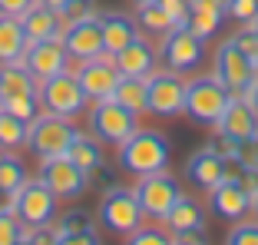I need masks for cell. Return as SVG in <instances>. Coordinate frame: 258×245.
<instances>
[{
  "mask_svg": "<svg viewBox=\"0 0 258 245\" xmlns=\"http://www.w3.org/2000/svg\"><path fill=\"white\" fill-rule=\"evenodd\" d=\"M119 149V169H126L129 176H152V172H166L169 159H172V143L166 133L159 130H143L139 126L133 136L126 139Z\"/></svg>",
  "mask_w": 258,
  "mask_h": 245,
  "instance_id": "obj_1",
  "label": "cell"
},
{
  "mask_svg": "<svg viewBox=\"0 0 258 245\" xmlns=\"http://www.w3.org/2000/svg\"><path fill=\"white\" fill-rule=\"evenodd\" d=\"M76 133L80 130H76V122L70 119V116L40 109V113L30 119V126H27V149H30L37 159L67 156V149H70V143H73Z\"/></svg>",
  "mask_w": 258,
  "mask_h": 245,
  "instance_id": "obj_2",
  "label": "cell"
},
{
  "mask_svg": "<svg viewBox=\"0 0 258 245\" xmlns=\"http://www.w3.org/2000/svg\"><path fill=\"white\" fill-rule=\"evenodd\" d=\"M86 130L103 146H122L139 130V116L133 109H126L122 103H116L113 96L109 100H93L90 116H86Z\"/></svg>",
  "mask_w": 258,
  "mask_h": 245,
  "instance_id": "obj_3",
  "label": "cell"
},
{
  "mask_svg": "<svg viewBox=\"0 0 258 245\" xmlns=\"http://www.w3.org/2000/svg\"><path fill=\"white\" fill-rule=\"evenodd\" d=\"M228 100H232V93L225 90V83H222L219 77H192L185 80V109L182 113L189 116L192 122H199V126H215L222 116V109L228 106Z\"/></svg>",
  "mask_w": 258,
  "mask_h": 245,
  "instance_id": "obj_4",
  "label": "cell"
},
{
  "mask_svg": "<svg viewBox=\"0 0 258 245\" xmlns=\"http://www.w3.org/2000/svg\"><path fill=\"white\" fill-rule=\"evenodd\" d=\"M10 209H14V215L23 225L37 229V225H53L56 212H60V199H56L53 192H50V186L37 176V179H27V182L10 196Z\"/></svg>",
  "mask_w": 258,
  "mask_h": 245,
  "instance_id": "obj_5",
  "label": "cell"
},
{
  "mask_svg": "<svg viewBox=\"0 0 258 245\" xmlns=\"http://www.w3.org/2000/svg\"><path fill=\"white\" fill-rule=\"evenodd\" d=\"M143 206H139L136 192L126 186H109L99 199V222L116 235H133L143 225Z\"/></svg>",
  "mask_w": 258,
  "mask_h": 245,
  "instance_id": "obj_6",
  "label": "cell"
},
{
  "mask_svg": "<svg viewBox=\"0 0 258 245\" xmlns=\"http://www.w3.org/2000/svg\"><path fill=\"white\" fill-rule=\"evenodd\" d=\"M37 100H40V109L46 113H60V116H80L86 109V93L83 86L76 83V73H56V77H46L40 80L37 86Z\"/></svg>",
  "mask_w": 258,
  "mask_h": 245,
  "instance_id": "obj_7",
  "label": "cell"
},
{
  "mask_svg": "<svg viewBox=\"0 0 258 245\" xmlns=\"http://www.w3.org/2000/svg\"><path fill=\"white\" fill-rule=\"evenodd\" d=\"M149 100H146V109L159 119H172L185 109V77L175 73V70H152L149 77Z\"/></svg>",
  "mask_w": 258,
  "mask_h": 245,
  "instance_id": "obj_8",
  "label": "cell"
},
{
  "mask_svg": "<svg viewBox=\"0 0 258 245\" xmlns=\"http://www.w3.org/2000/svg\"><path fill=\"white\" fill-rule=\"evenodd\" d=\"M159 56L166 63V70H175V73H196L205 63V40L196 37L189 27H172V30L162 37Z\"/></svg>",
  "mask_w": 258,
  "mask_h": 245,
  "instance_id": "obj_9",
  "label": "cell"
},
{
  "mask_svg": "<svg viewBox=\"0 0 258 245\" xmlns=\"http://www.w3.org/2000/svg\"><path fill=\"white\" fill-rule=\"evenodd\" d=\"M133 192H136L139 206H143V215L146 219H156V222H166L169 209L175 206V199H179V182H175L169 172H152V176H139L136 186H133Z\"/></svg>",
  "mask_w": 258,
  "mask_h": 245,
  "instance_id": "obj_10",
  "label": "cell"
},
{
  "mask_svg": "<svg viewBox=\"0 0 258 245\" xmlns=\"http://www.w3.org/2000/svg\"><path fill=\"white\" fill-rule=\"evenodd\" d=\"M40 179L50 186L56 199H80L90 189V176L76 166L70 156H53V159H40Z\"/></svg>",
  "mask_w": 258,
  "mask_h": 245,
  "instance_id": "obj_11",
  "label": "cell"
},
{
  "mask_svg": "<svg viewBox=\"0 0 258 245\" xmlns=\"http://www.w3.org/2000/svg\"><path fill=\"white\" fill-rule=\"evenodd\" d=\"M212 73L225 83L228 93H245L251 86V80L258 77V73H255V60L245 56L242 50L232 43V37L215 50V70H212Z\"/></svg>",
  "mask_w": 258,
  "mask_h": 245,
  "instance_id": "obj_12",
  "label": "cell"
},
{
  "mask_svg": "<svg viewBox=\"0 0 258 245\" xmlns=\"http://www.w3.org/2000/svg\"><path fill=\"white\" fill-rule=\"evenodd\" d=\"M76 73V83L83 86L86 100H109L116 90V83H119V70H116L113 56L109 53H99L93 56V60H83L80 67L73 70Z\"/></svg>",
  "mask_w": 258,
  "mask_h": 245,
  "instance_id": "obj_13",
  "label": "cell"
},
{
  "mask_svg": "<svg viewBox=\"0 0 258 245\" xmlns=\"http://www.w3.org/2000/svg\"><path fill=\"white\" fill-rule=\"evenodd\" d=\"M185 176H189V182L196 186L199 192L209 196V192H215L228 179V159L219 156L212 146H202V149H196V153L189 156V162H185Z\"/></svg>",
  "mask_w": 258,
  "mask_h": 245,
  "instance_id": "obj_14",
  "label": "cell"
},
{
  "mask_svg": "<svg viewBox=\"0 0 258 245\" xmlns=\"http://www.w3.org/2000/svg\"><path fill=\"white\" fill-rule=\"evenodd\" d=\"M60 40H63V46H67L70 60H76V63L106 53V46H103V30H99V20H96V17H93V20L67 23Z\"/></svg>",
  "mask_w": 258,
  "mask_h": 245,
  "instance_id": "obj_15",
  "label": "cell"
},
{
  "mask_svg": "<svg viewBox=\"0 0 258 245\" xmlns=\"http://www.w3.org/2000/svg\"><path fill=\"white\" fill-rule=\"evenodd\" d=\"M23 67L30 70L37 80H46V77H56V73H67V70H70V53H67V46H63V40L27 43Z\"/></svg>",
  "mask_w": 258,
  "mask_h": 245,
  "instance_id": "obj_16",
  "label": "cell"
},
{
  "mask_svg": "<svg viewBox=\"0 0 258 245\" xmlns=\"http://www.w3.org/2000/svg\"><path fill=\"white\" fill-rule=\"evenodd\" d=\"M215 133H225L232 139H248V136H258V113L242 93H232L228 106L222 109L219 122L212 126Z\"/></svg>",
  "mask_w": 258,
  "mask_h": 245,
  "instance_id": "obj_17",
  "label": "cell"
},
{
  "mask_svg": "<svg viewBox=\"0 0 258 245\" xmlns=\"http://www.w3.org/2000/svg\"><path fill=\"white\" fill-rule=\"evenodd\" d=\"M20 27H23L27 43H40V40H60L67 20H63L60 10L46 7V4H40V0H37V4L20 17Z\"/></svg>",
  "mask_w": 258,
  "mask_h": 245,
  "instance_id": "obj_18",
  "label": "cell"
},
{
  "mask_svg": "<svg viewBox=\"0 0 258 245\" xmlns=\"http://www.w3.org/2000/svg\"><path fill=\"white\" fill-rule=\"evenodd\" d=\"M99 20V30H103V46H106V53H119L122 46H129L133 40L139 37V23L136 17L122 14V10H99L96 14Z\"/></svg>",
  "mask_w": 258,
  "mask_h": 245,
  "instance_id": "obj_19",
  "label": "cell"
},
{
  "mask_svg": "<svg viewBox=\"0 0 258 245\" xmlns=\"http://www.w3.org/2000/svg\"><path fill=\"white\" fill-rule=\"evenodd\" d=\"M209 202H212V212L219 219H228V222H238L251 212V196L245 192L238 179H225L215 192H209Z\"/></svg>",
  "mask_w": 258,
  "mask_h": 245,
  "instance_id": "obj_20",
  "label": "cell"
},
{
  "mask_svg": "<svg viewBox=\"0 0 258 245\" xmlns=\"http://www.w3.org/2000/svg\"><path fill=\"white\" fill-rule=\"evenodd\" d=\"M156 60H159V53H156V46L146 37H136L129 46H122L119 53H113L119 77H149L156 70Z\"/></svg>",
  "mask_w": 258,
  "mask_h": 245,
  "instance_id": "obj_21",
  "label": "cell"
},
{
  "mask_svg": "<svg viewBox=\"0 0 258 245\" xmlns=\"http://www.w3.org/2000/svg\"><path fill=\"white\" fill-rule=\"evenodd\" d=\"M166 225L172 235H202L205 232V209L199 199H192V196H185V192H179V199H175V206L169 209L166 215Z\"/></svg>",
  "mask_w": 258,
  "mask_h": 245,
  "instance_id": "obj_22",
  "label": "cell"
},
{
  "mask_svg": "<svg viewBox=\"0 0 258 245\" xmlns=\"http://www.w3.org/2000/svg\"><path fill=\"white\" fill-rule=\"evenodd\" d=\"M222 20H225V0H189V20H185V27L196 37H202V40L215 37Z\"/></svg>",
  "mask_w": 258,
  "mask_h": 245,
  "instance_id": "obj_23",
  "label": "cell"
},
{
  "mask_svg": "<svg viewBox=\"0 0 258 245\" xmlns=\"http://www.w3.org/2000/svg\"><path fill=\"white\" fill-rule=\"evenodd\" d=\"M40 80L23 67V60L17 63H0V103L17 100V96H37Z\"/></svg>",
  "mask_w": 258,
  "mask_h": 245,
  "instance_id": "obj_24",
  "label": "cell"
},
{
  "mask_svg": "<svg viewBox=\"0 0 258 245\" xmlns=\"http://www.w3.org/2000/svg\"><path fill=\"white\" fill-rule=\"evenodd\" d=\"M67 156L83 169L90 179L103 169V159H106V156H103V143H99L96 136H90V133H76L73 143H70V149H67Z\"/></svg>",
  "mask_w": 258,
  "mask_h": 245,
  "instance_id": "obj_25",
  "label": "cell"
},
{
  "mask_svg": "<svg viewBox=\"0 0 258 245\" xmlns=\"http://www.w3.org/2000/svg\"><path fill=\"white\" fill-rule=\"evenodd\" d=\"M27 53V37H23L20 17L0 14V63H17Z\"/></svg>",
  "mask_w": 258,
  "mask_h": 245,
  "instance_id": "obj_26",
  "label": "cell"
},
{
  "mask_svg": "<svg viewBox=\"0 0 258 245\" xmlns=\"http://www.w3.org/2000/svg\"><path fill=\"white\" fill-rule=\"evenodd\" d=\"M113 100L122 103L126 109H133L136 116L149 113V109H146V100H149V83H146V77H119V83H116V90H113Z\"/></svg>",
  "mask_w": 258,
  "mask_h": 245,
  "instance_id": "obj_27",
  "label": "cell"
},
{
  "mask_svg": "<svg viewBox=\"0 0 258 245\" xmlns=\"http://www.w3.org/2000/svg\"><path fill=\"white\" fill-rule=\"evenodd\" d=\"M136 23L139 30L149 33V37H166L169 30L175 27V20L162 10L159 0H149V4H136Z\"/></svg>",
  "mask_w": 258,
  "mask_h": 245,
  "instance_id": "obj_28",
  "label": "cell"
},
{
  "mask_svg": "<svg viewBox=\"0 0 258 245\" xmlns=\"http://www.w3.org/2000/svg\"><path fill=\"white\" fill-rule=\"evenodd\" d=\"M27 126L30 122H23L20 116L7 113V109L0 106V153H17L27 146Z\"/></svg>",
  "mask_w": 258,
  "mask_h": 245,
  "instance_id": "obj_29",
  "label": "cell"
},
{
  "mask_svg": "<svg viewBox=\"0 0 258 245\" xmlns=\"http://www.w3.org/2000/svg\"><path fill=\"white\" fill-rule=\"evenodd\" d=\"M27 179L30 176H27L23 162L17 159L14 153H0V192H4V196H14Z\"/></svg>",
  "mask_w": 258,
  "mask_h": 245,
  "instance_id": "obj_30",
  "label": "cell"
},
{
  "mask_svg": "<svg viewBox=\"0 0 258 245\" xmlns=\"http://www.w3.org/2000/svg\"><path fill=\"white\" fill-rule=\"evenodd\" d=\"M53 229L60 232V235H76V232H96L93 229V215L83 212V209H67V212H56L53 219Z\"/></svg>",
  "mask_w": 258,
  "mask_h": 245,
  "instance_id": "obj_31",
  "label": "cell"
},
{
  "mask_svg": "<svg viewBox=\"0 0 258 245\" xmlns=\"http://www.w3.org/2000/svg\"><path fill=\"white\" fill-rule=\"evenodd\" d=\"M30 225H23L14 215V209H0V245H17L20 238H27Z\"/></svg>",
  "mask_w": 258,
  "mask_h": 245,
  "instance_id": "obj_32",
  "label": "cell"
},
{
  "mask_svg": "<svg viewBox=\"0 0 258 245\" xmlns=\"http://www.w3.org/2000/svg\"><path fill=\"white\" fill-rule=\"evenodd\" d=\"M175 238H172V232H166V229H159V225H139L133 235H126V245H172Z\"/></svg>",
  "mask_w": 258,
  "mask_h": 245,
  "instance_id": "obj_33",
  "label": "cell"
},
{
  "mask_svg": "<svg viewBox=\"0 0 258 245\" xmlns=\"http://www.w3.org/2000/svg\"><path fill=\"white\" fill-rule=\"evenodd\" d=\"M225 245H258V219L248 222V219H238L232 225V232L225 235Z\"/></svg>",
  "mask_w": 258,
  "mask_h": 245,
  "instance_id": "obj_34",
  "label": "cell"
},
{
  "mask_svg": "<svg viewBox=\"0 0 258 245\" xmlns=\"http://www.w3.org/2000/svg\"><path fill=\"white\" fill-rule=\"evenodd\" d=\"M225 17L235 23H251L258 17V0H225Z\"/></svg>",
  "mask_w": 258,
  "mask_h": 245,
  "instance_id": "obj_35",
  "label": "cell"
},
{
  "mask_svg": "<svg viewBox=\"0 0 258 245\" xmlns=\"http://www.w3.org/2000/svg\"><path fill=\"white\" fill-rule=\"evenodd\" d=\"M0 106L7 109V113L20 116L23 122H30L33 116L40 113V100H37V96H17V100H7V103H0Z\"/></svg>",
  "mask_w": 258,
  "mask_h": 245,
  "instance_id": "obj_36",
  "label": "cell"
},
{
  "mask_svg": "<svg viewBox=\"0 0 258 245\" xmlns=\"http://www.w3.org/2000/svg\"><path fill=\"white\" fill-rule=\"evenodd\" d=\"M232 43H235V46L242 50L245 56H251V60H258V33L251 30L248 23H242V27H238V30L232 33Z\"/></svg>",
  "mask_w": 258,
  "mask_h": 245,
  "instance_id": "obj_37",
  "label": "cell"
},
{
  "mask_svg": "<svg viewBox=\"0 0 258 245\" xmlns=\"http://www.w3.org/2000/svg\"><path fill=\"white\" fill-rule=\"evenodd\" d=\"M99 10L93 0H70L67 7H63V20L67 23H76V20H93Z\"/></svg>",
  "mask_w": 258,
  "mask_h": 245,
  "instance_id": "obj_38",
  "label": "cell"
},
{
  "mask_svg": "<svg viewBox=\"0 0 258 245\" xmlns=\"http://www.w3.org/2000/svg\"><path fill=\"white\" fill-rule=\"evenodd\" d=\"M235 162L242 169H258V136L248 139H238V149H235Z\"/></svg>",
  "mask_w": 258,
  "mask_h": 245,
  "instance_id": "obj_39",
  "label": "cell"
},
{
  "mask_svg": "<svg viewBox=\"0 0 258 245\" xmlns=\"http://www.w3.org/2000/svg\"><path fill=\"white\" fill-rule=\"evenodd\" d=\"M27 245H60V232L53 225H37L27 232Z\"/></svg>",
  "mask_w": 258,
  "mask_h": 245,
  "instance_id": "obj_40",
  "label": "cell"
},
{
  "mask_svg": "<svg viewBox=\"0 0 258 245\" xmlns=\"http://www.w3.org/2000/svg\"><path fill=\"white\" fill-rule=\"evenodd\" d=\"M159 4L175 20V27H185V20H189V0H159Z\"/></svg>",
  "mask_w": 258,
  "mask_h": 245,
  "instance_id": "obj_41",
  "label": "cell"
},
{
  "mask_svg": "<svg viewBox=\"0 0 258 245\" xmlns=\"http://www.w3.org/2000/svg\"><path fill=\"white\" fill-rule=\"evenodd\" d=\"M37 0H0V14H7V17H23L27 10L33 7Z\"/></svg>",
  "mask_w": 258,
  "mask_h": 245,
  "instance_id": "obj_42",
  "label": "cell"
},
{
  "mask_svg": "<svg viewBox=\"0 0 258 245\" xmlns=\"http://www.w3.org/2000/svg\"><path fill=\"white\" fill-rule=\"evenodd\" d=\"M60 245H99L96 232H76V235H60Z\"/></svg>",
  "mask_w": 258,
  "mask_h": 245,
  "instance_id": "obj_43",
  "label": "cell"
},
{
  "mask_svg": "<svg viewBox=\"0 0 258 245\" xmlns=\"http://www.w3.org/2000/svg\"><path fill=\"white\" fill-rule=\"evenodd\" d=\"M238 182L245 186L248 196H255L258 192V169H242V172H238Z\"/></svg>",
  "mask_w": 258,
  "mask_h": 245,
  "instance_id": "obj_44",
  "label": "cell"
},
{
  "mask_svg": "<svg viewBox=\"0 0 258 245\" xmlns=\"http://www.w3.org/2000/svg\"><path fill=\"white\" fill-rule=\"evenodd\" d=\"M242 96H245V100H248V103H251V106H255V113H258V77H255V80H251V86H248V90H245V93H242Z\"/></svg>",
  "mask_w": 258,
  "mask_h": 245,
  "instance_id": "obj_45",
  "label": "cell"
},
{
  "mask_svg": "<svg viewBox=\"0 0 258 245\" xmlns=\"http://www.w3.org/2000/svg\"><path fill=\"white\" fill-rule=\"evenodd\" d=\"M172 245H205L199 235H175V242Z\"/></svg>",
  "mask_w": 258,
  "mask_h": 245,
  "instance_id": "obj_46",
  "label": "cell"
},
{
  "mask_svg": "<svg viewBox=\"0 0 258 245\" xmlns=\"http://www.w3.org/2000/svg\"><path fill=\"white\" fill-rule=\"evenodd\" d=\"M40 4H46V7H53V10H60V14H63V7H67L70 0H40Z\"/></svg>",
  "mask_w": 258,
  "mask_h": 245,
  "instance_id": "obj_47",
  "label": "cell"
},
{
  "mask_svg": "<svg viewBox=\"0 0 258 245\" xmlns=\"http://www.w3.org/2000/svg\"><path fill=\"white\" fill-rule=\"evenodd\" d=\"M0 209H10V196H4V192H0Z\"/></svg>",
  "mask_w": 258,
  "mask_h": 245,
  "instance_id": "obj_48",
  "label": "cell"
},
{
  "mask_svg": "<svg viewBox=\"0 0 258 245\" xmlns=\"http://www.w3.org/2000/svg\"><path fill=\"white\" fill-rule=\"evenodd\" d=\"M251 212L258 215V192H255V196H251Z\"/></svg>",
  "mask_w": 258,
  "mask_h": 245,
  "instance_id": "obj_49",
  "label": "cell"
},
{
  "mask_svg": "<svg viewBox=\"0 0 258 245\" xmlns=\"http://www.w3.org/2000/svg\"><path fill=\"white\" fill-rule=\"evenodd\" d=\"M248 27H251V30H255V33H258V17H255V20H251V23H248Z\"/></svg>",
  "mask_w": 258,
  "mask_h": 245,
  "instance_id": "obj_50",
  "label": "cell"
},
{
  "mask_svg": "<svg viewBox=\"0 0 258 245\" xmlns=\"http://www.w3.org/2000/svg\"><path fill=\"white\" fill-rule=\"evenodd\" d=\"M133 4H149V0H133Z\"/></svg>",
  "mask_w": 258,
  "mask_h": 245,
  "instance_id": "obj_51",
  "label": "cell"
},
{
  "mask_svg": "<svg viewBox=\"0 0 258 245\" xmlns=\"http://www.w3.org/2000/svg\"><path fill=\"white\" fill-rule=\"evenodd\" d=\"M17 245H27V238H20V242H17Z\"/></svg>",
  "mask_w": 258,
  "mask_h": 245,
  "instance_id": "obj_52",
  "label": "cell"
},
{
  "mask_svg": "<svg viewBox=\"0 0 258 245\" xmlns=\"http://www.w3.org/2000/svg\"><path fill=\"white\" fill-rule=\"evenodd\" d=\"M255 73H258V60H255Z\"/></svg>",
  "mask_w": 258,
  "mask_h": 245,
  "instance_id": "obj_53",
  "label": "cell"
}]
</instances>
